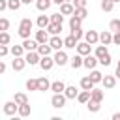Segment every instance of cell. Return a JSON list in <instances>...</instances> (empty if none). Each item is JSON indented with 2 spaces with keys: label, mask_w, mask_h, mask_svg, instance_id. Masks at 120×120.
<instances>
[{
  "label": "cell",
  "mask_w": 120,
  "mask_h": 120,
  "mask_svg": "<svg viewBox=\"0 0 120 120\" xmlns=\"http://www.w3.org/2000/svg\"><path fill=\"white\" fill-rule=\"evenodd\" d=\"M45 30H47L51 36H56V34H60V32H62V24H56V22H49Z\"/></svg>",
  "instance_id": "cell-19"
},
{
  "label": "cell",
  "mask_w": 120,
  "mask_h": 120,
  "mask_svg": "<svg viewBox=\"0 0 120 120\" xmlns=\"http://www.w3.org/2000/svg\"><path fill=\"white\" fill-rule=\"evenodd\" d=\"M64 2H71V0H64Z\"/></svg>",
  "instance_id": "cell-56"
},
{
  "label": "cell",
  "mask_w": 120,
  "mask_h": 120,
  "mask_svg": "<svg viewBox=\"0 0 120 120\" xmlns=\"http://www.w3.org/2000/svg\"><path fill=\"white\" fill-rule=\"evenodd\" d=\"M109 30H111V32H118V30H120V19H112V21L109 22Z\"/></svg>",
  "instance_id": "cell-41"
},
{
  "label": "cell",
  "mask_w": 120,
  "mask_h": 120,
  "mask_svg": "<svg viewBox=\"0 0 120 120\" xmlns=\"http://www.w3.org/2000/svg\"><path fill=\"white\" fill-rule=\"evenodd\" d=\"M112 2H114V4H116V2H120V0H112Z\"/></svg>",
  "instance_id": "cell-55"
},
{
  "label": "cell",
  "mask_w": 120,
  "mask_h": 120,
  "mask_svg": "<svg viewBox=\"0 0 120 120\" xmlns=\"http://www.w3.org/2000/svg\"><path fill=\"white\" fill-rule=\"evenodd\" d=\"M98 64H101V66H111V54L107 52L105 56H101V58H98Z\"/></svg>",
  "instance_id": "cell-44"
},
{
  "label": "cell",
  "mask_w": 120,
  "mask_h": 120,
  "mask_svg": "<svg viewBox=\"0 0 120 120\" xmlns=\"http://www.w3.org/2000/svg\"><path fill=\"white\" fill-rule=\"evenodd\" d=\"M19 8H21V0H8V9L17 11Z\"/></svg>",
  "instance_id": "cell-40"
},
{
  "label": "cell",
  "mask_w": 120,
  "mask_h": 120,
  "mask_svg": "<svg viewBox=\"0 0 120 120\" xmlns=\"http://www.w3.org/2000/svg\"><path fill=\"white\" fill-rule=\"evenodd\" d=\"M52 2H54V4H58V6H60V4H62V2H64V0H52Z\"/></svg>",
  "instance_id": "cell-53"
},
{
  "label": "cell",
  "mask_w": 120,
  "mask_h": 120,
  "mask_svg": "<svg viewBox=\"0 0 120 120\" xmlns=\"http://www.w3.org/2000/svg\"><path fill=\"white\" fill-rule=\"evenodd\" d=\"M21 45H22V47H24V51H36V49H38V45H39V43H38V41H36V39H30V38H24V39H22V43H21Z\"/></svg>",
  "instance_id": "cell-15"
},
{
  "label": "cell",
  "mask_w": 120,
  "mask_h": 120,
  "mask_svg": "<svg viewBox=\"0 0 120 120\" xmlns=\"http://www.w3.org/2000/svg\"><path fill=\"white\" fill-rule=\"evenodd\" d=\"M73 9H75V8H73L71 2H62V4H60V13H62V15H73Z\"/></svg>",
  "instance_id": "cell-17"
},
{
  "label": "cell",
  "mask_w": 120,
  "mask_h": 120,
  "mask_svg": "<svg viewBox=\"0 0 120 120\" xmlns=\"http://www.w3.org/2000/svg\"><path fill=\"white\" fill-rule=\"evenodd\" d=\"M75 99H77L79 103H82V105H84V103H86V101L90 99V90H82V92H79Z\"/></svg>",
  "instance_id": "cell-29"
},
{
  "label": "cell",
  "mask_w": 120,
  "mask_h": 120,
  "mask_svg": "<svg viewBox=\"0 0 120 120\" xmlns=\"http://www.w3.org/2000/svg\"><path fill=\"white\" fill-rule=\"evenodd\" d=\"M26 90L36 92V90H38V79H28V81H26Z\"/></svg>",
  "instance_id": "cell-37"
},
{
  "label": "cell",
  "mask_w": 120,
  "mask_h": 120,
  "mask_svg": "<svg viewBox=\"0 0 120 120\" xmlns=\"http://www.w3.org/2000/svg\"><path fill=\"white\" fill-rule=\"evenodd\" d=\"M77 94H79V90H77L75 86H66V88H64V96H66V99H75Z\"/></svg>",
  "instance_id": "cell-20"
},
{
  "label": "cell",
  "mask_w": 120,
  "mask_h": 120,
  "mask_svg": "<svg viewBox=\"0 0 120 120\" xmlns=\"http://www.w3.org/2000/svg\"><path fill=\"white\" fill-rule=\"evenodd\" d=\"M73 8H86V0H71Z\"/></svg>",
  "instance_id": "cell-45"
},
{
  "label": "cell",
  "mask_w": 120,
  "mask_h": 120,
  "mask_svg": "<svg viewBox=\"0 0 120 120\" xmlns=\"http://www.w3.org/2000/svg\"><path fill=\"white\" fill-rule=\"evenodd\" d=\"M9 28V21L8 19H0V32L2 30H8Z\"/></svg>",
  "instance_id": "cell-46"
},
{
  "label": "cell",
  "mask_w": 120,
  "mask_h": 120,
  "mask_svg": "<svg viewBox=\"0 0 120 120\" xmlns=\"http://www.w3.org/2000/svg\"><path fill=\"white\" fill-rule=\"evenodd\" d=\"M64 88H66V84L62 81H54V82H51L49 90H52V94H60V92H64Z\"/></svg>",
  "instance_id": "cell-23"
},
{
  "label": "cell",
  "mask_w": 120,
  "mask_h": 120,
  "mask_svg": "<svg viewBox=\"0 0 120 120\" xmlns=\"http://www.w3.org/2000/svg\"><path fill=\"white\" fill-rule=\"evenodd\" d=\"M103 90H98L96 86L90 90V99H94V101H98V103H101V99H103Z\"/></svg>",
  "instance_id": "cell-21"
},
{
  "label": "cell",
  "mask_w": 120,
  "mask_h": 120,
  "mask_svg": "<svg viewBox=\"0 0 120 120\" xmlns=\"http://www.w3.org/2000/svg\"><path fill=\"white\" fill-rule=\"evenodd\" d=\"M112 8H114L112 0H101V9L103 11H112Z\"/></svg>",
  "instance_id": "cell-38"
},
{
  "label": "cell",
  "mask_w": 120,
  "mask_h": 120,
  "mask_svg": "<svg viewBox=\"0 0 120 120\" xmlns=\"http://www.w3.org/2000/svg\"><path fill=\"white\" fill-rule=\"evenodd\" d=\"M51 105H52L54 109H62V107L66 105V96H64V92H60V94H52V98H51Z\"/></svg>",
  "instance_id": "cell-2"
},
{
  "label": "cell",
  "mask_w": 120,
  "mask_h": 120,
  "mask_svg": "<svg viewBox=\"0 0 120 120\" xmlns=\"http://www.w3.org/2000/svg\"><path fill=\"white\" fill-rule=\"evenodd\" d=\"M51 4H52L51 0H38V2H36V8H38L39 11H47V9L51 8Z\"/></svg>",
  "instance_id": "cell-32"
},
{
  "label": "cell",
  "mask_w": 120,
  "mask_h": 120,
  "mask_svg": "<svg viewBox=\"0 0 120 120\" xmlns=\"http://www.w3.org/2000/svg\"><path fill=\"white\" fill-rule=\"evenodd\" d=\"M52 66H54V60L51 58V54H47V56H41V58H39V68H41L43 71L52 69Z\"/></svg>",
  "instance_id": "cell-8"
},
{
  "label": "cell",
  "mask_w": 120,
  "mask_h": 120,
  "mask_svg": "<svg viewBox=\"0 0 120 120\" xmlns=\"http://www.w3.org/2000/svg\"><path fill=\"white\" fill-rule=\"evenodd\" d=\"M9 52L13 54V58H15V56H22V54H24V47H22V45H13V47L9 49Z\"/></svg>",
  "instance_id": "cell-33"
},
{
  "label": "cell",
  "mask_w": 120,
  "mask_h": 120,
  "mask_svg": "<svg viewBox=\"0 0 120 120\" xmlns=\"http://www.w3.org/2000/svg\"><path fill=\"white\" fill-rule=\"evenodd\" d=\"M32 0H21V4H30Z\"/></svg>",
  "instance_id": "cell-54"
},
{
  "label": "cell",
  "mask_w": 120,
  "mask_h": 120,
  "mask_svg": "<svg viewBox=\"0 0 120 120\" xmlns=\"http://www.w3.org/2000/svg\"><path fill=\"white\" fill-rule=\"evenodd\" d=\"M8 52H9V47H8V45H2V43H0V56H6Z\"/></svg>",
  "instance_id": "cell-48"
},
{
  "label": "cell",
  "mask_w": 120,
  "mask_h": 120,
  "mask_svg": "<svg viewBox=\"0 0 120 120\" xmlns=\"http://www.w3.org/2000/svg\"><path fill=\"white\" fill-rule=\"evenodd\" d=\"M4 9H8V0H0V13Z\"/></svg>",
  "instance_id": "cell-49"
},
{
  "label": "cell",
  "mask_w": 120,
  "mask_h": 120,
  "mask_svg": "<svg viewBox=\"0 0 120 120\" xmlns=\"http://www.w3.org/2000/svg\"><path fill=\"white\" fill-rule=\"evenodd\" d=\"M64 47H66V49H75V47H77V39L69 34L68 38H64Z\"/></svg>",
  "instance_id": "cell-24"
},
{
  "label": "cell",
  "mask_w": 120,
  "mask_h": 120,
  "mask_svg": "<svg viewBox=\"0 0 120 120\" xmlns=\"http://www.w3.org/2000/svg\"><path fill=\"white\" fill-rule=\"evenodd\" d=\"M112 120H120V112H114L112 114Z\"/></svg>",
  "instance_id": "cell-52"
},
{
  "label": "cell",
  "mask_w": 120,
  "mask_h": 120,
  "mask_svg": "<svg viewBox=\"0 0 120 120\" xmlns=\"http://www.w3.org/2000/svg\"><path fill=\"white\" fill-rule=\"evenodd\" d=\"M9 41H11V36H9L6 30H2V32H0V43H2V45H8Z\"/></svg>",
  "instance_id": "cell-42"
},
{
  "label": "cell",
  "mask_w": 120,
  "mask_h": 120,
  "mask_svg": "<svg viewBox=\"0 0 120 120\" xmlns=\"http://www.w3.org/2000/svg\"><path fill=\"white\" fill-rule=\"evenodd\" d=\"M71 36H73V38L79 41L81 38H84V32H82V28L79 26V28H73V30H71Z\"/></svg>",
  "instance_id": "cell-43"
},
{
  "label": "cell",
  "mask_w": 120,
  "mask_h": 120,
  "mask_svg": "<svg viewBox=\"0 0 120 120\" xmlns=\"http://www.w3.org/2000/svg\"><path fill=\"white\" fill-rule=\"evenodd\" d=\"M84 41L90 43V45H96L99 41V34L96 30H88V32H84Z\"/></svg>",
  "instance_id": "cell-11"
},
{
  "label": "cell",
  "mask_w": 120,
  "mask_h": 120,
  "mask_svg": "<svg viewBox=\"0 0 120 120\" xmlns=\"http://www.w3.org/2000/svg\"><path fill=\"white\" fill-rule=\"evenodd\" d=\"M69 64H71L73 69H79V68L82 66V56H81V54H75L73 58H69Z\"/></svg>",
  "instance_id": "cell-25"
},
{
  "label": "cell",
  "mask_w": 120,
  "mask_h": 120,
  "mask_svg": "<svg viewBox=\"0 0 120 120\" xmlns=\"http://www.w3.org/2000/svg\"><path fill=\"white\" fill-rule=\"evenodd\" d=\"M51 88V82H49V79H45V77H39L38 79V90L39 92H45V90H49Z\"/></svg>",
  "instance_id": "cell-22"
},
{
  "label": "cell",
  "mask_w": 120,
  "mask_h": 120,
  "mask_svg": "<svg viewBox=\"0 0 120 120\" xmlns=\"http://www.w3.org/2000/svg\"><path fill=\"white\" fill-rule=\"evenodd\" d=\"M112 43L114 45H120V30L118 32H112Z\"/></svg>",
  "instance_id": "cell-47"
},
{
  "label": "cell",
  "mask_w": 120,
  "mask_h": 120,
  "mask_svg": "<svg viewBox=\"0 0 120 120\" xmlns=\"http://www.w3.org/2000/svg\"><path fill=\"white\" fill-rule=\"evenodd\" d=\"M51 22V19L47 17V15H39L38 17V21H36V24H38V28H47V24Z\"/></svg>",
  "instance_id": "cell-30"
},
{
  "label": "cell",
  "mask_w": 120,
  "mask_h": 120,
  "mask_svg": "<svg viewBox=\"0 0 120 120\" xmlns=\"http://www.w3.org/2000/svg\"><path fill=\"white\" fill-rule=\"evenodd\" d=\"M73 15H77L79 19H86L88 11H86V8H75V9H73Z\"/></svg>",
  "instance_id": "cell-36"
},
{
  "label": "cell",
  "mask_w": 120,
  "mask_h": 120,
  "mask_svg": "<svg viewBox=\"0 0 120 120\" xmlns=\"http://www.w3.org/2000/svg\"><path fill=\"white\" fill-rule=\"evenodd\" d=\"M99 43L101 45H111L112 43V32L111 30H103L99 34Z\"/></svg>",
  "instance_id": "cell-13"
},
{
  "label": "cell",
  "mask_w": 120,
  "mask_h": 120,
  "mask_svg": "<svg viewBox=\"0 0 120 120\" xmlns=\"http://www.w3.org/2000/svg\"><path fill=\"white\" fill-rule=\"evenodd\" d=\"M30 112H32L30 103H21V105L17 107V114H19V116H30Z\"/></svg>",
  "instance_id": "cell-16"
},
{
  "label": "cell",
  "mask_w": 120,
  "mask_h": 120,
  "mask_svg": "<svg viewBox=\"0 0 120 120\" xmlns=\"http://www.w3.org/2000/svg\"><path fill=\"white\" fill-rule=\"evenodd\" d=\"M84 105L88 107V111H90V112H98V111L101 109V105H99L98 101H94V99H88V101H86Z\"/></svg>",
  "instance_id": "cell-31"
},
{
  "label": "cell",
  "mask_w": 120,
  "mask_h": 120,
  "mask_svg": "<svg viewBox=\"0 0 120 120\" xmlns=\"http://www.w3.org/2000/svg\"><path fill=\"white\" fill-rule=\"evenodd\" d=\"M39 54H38V51H26V54H24V60H26V64H30V66H36V64H39Z\"/></svg>",
  "instance_id": "cell-6"
},
{
  "label": "cell",
  "mask_w": 120,
  "mask_h": 120,
  "mask_svg": "<svg viewBox=\"0 0 120 120\" xmlns=\"http://www.w3.org/2000/svg\"><path fill=\"white\" fill-rule=\"evenodd\" d=\"M4 71H6V64H4V62H2V60H0V75H2V73H4Z\"/></svg>",
  "instance_id": "cell-51"
},
{
  "label": "cell",
  "mask_w": 120,
  "mask_h": 120,
  "mask_svg": "<svg viewBox=\"0 0 120 120\" xmlns=\"http://www.w3.org/2000/svg\"><path fill=\"white\" fill-rule=\"evenodd\" d=\"M34 39H36L38 43H49V32H47L45 28H39V30H36Z\"/></svg>",
  "instance_id": "cell-10"
},
{
  "label": "cell",
  "mask_w": 120,
  "mask_h": 120,
  "mask_svg": "<svg viewBox=\"0 0 120 120\" xmlns=\"http://www.w3.org/2000/svg\"><path fill=\"white\" fill-rule=\"evenodd\" d=\"M109 51H107V45H98L96 47V51H94V54L98 56V58H101V56H105Z\"/></svg>",
  "instance_id": "cell-35"
},
{
  "label": "cell",
  "mask_w": 120,
  "mask_h": 120,
  "mask_svg": "<svg viewBox=\"0 0 120 120\" xmlns=\"http://www.w3.org/2000/svg\"><path fill=\"white\" fill-rule=\"evenodd\" d=\"M36 51H38V54H39V56H47V54H51V52H52V49H51V45H49V43H39Z\"/></svg>",
  "instance_id": "cell-18"
},
{
  "label": "cell",
  "mask_w": 120,
  "mask_h": 120,
  "mask_svg": "<svg viewBox=\"0 0 120 120\" xmlns=\"http://www.w3.org/2000/svg\"><path fill=\"white\" fill-rule=\"evenodd\" d=\"M94 86H96V84L92 82L90 77H82V79H81V88H82V90H92Z\"/></svg>",
  "instance_id": "cell-27"
},
{
  "label": "cell",
  "mask_w": 120,
  "mask_h": 120,
  "mask_svg": "<svg viewBox=\"0 0 120 120\" xmlns=\"http://www.w3.org/2000/svg\"><path fill=\"white\" fill-rule=\"evenodd\" d=\"M49 19H51V22H56V24H62L64 22V15L62 13H52Z\"/></svg>",
  "instance_id": "cell-39"
},
{
  "label": "cell",
  "mask_w": 120,
  "mask_h": 120,
  "mask_svg": "<svg viewBox=\"0 0 120 120\" xmlns=\"http://www.w3.org/2000/svg\"><path fill=\"white\" fill-rule=\"evenodd\" d=\"M81 22H82V19H79L77 15H71V19H69V28H71V30H73V28H79Z\"/></svg>",
  "instance_id": "cell-34"
},
{
  "label": "cell",
  "mask_w": 120,
  "mask_h": 120,
  "mask_svg": "<svg viewBox=\"0 0 120 120\" xmlns=\"http://www.w3.org/2000/svg\"><path fill=\"white\" fill-rule=\"evenodd\" d=\"M101 84H103L105 90H111V88H114V84H116V77H114V75H105V77L101 79Z\"/></svg>",
  "instance_id": "cell-12"
},
{
  "label": "cell",
  "mask_w": 120,
  "mask_h": 120,
  "mask_svg": "<svg viewBox=\"0 0 120 120\" xmlns=\"http://www.w3.org/2000/svg\"><path fill=\"white\" fill-rule=\"evenodd\" d=\"M24 66H26L24 56H15V60L11 62V68H13L15 71H22V69H24Z\"/></svg>",
  "instance_id": "cell-14"
},
{
  "label": "cell",
  "mask_w": 120,
  "mask_h": 120,
  "mask_svg": "<svg viewBox=\"0 0 120 120\" xmlns=\"http://www.w3.org/2000/svg\"><path fill=\"white\" fill-rule=\"evenodd\" d=\"M32 28H34V22L26 17V19H22L21 22H19V36L24 39V38H30V32H32Z\"/></svg>",
  "instance_id": "cell-1"
},
{
  "label": "cell",
  "mask_w": 120,
  "mask_h": 120,
  "mask_svg": "<svg viewBox=\"0 0 120 120\" xmlns=\"http://www.w3.org/2000/svg\"><path fill=\"white\" fill-rule=\"evenodd\" d=\"M82 66L88 68V69H94V68L98 66V56H96V54H86V56H82Z\"/></svg>",
  "instance_id": "cell-7"
},
{
  "label": "cell",
  "mask_w": 120,
  "mask_h": 120,
  "mask_svg": "<svg viewBox=\"0 0 120 120\" xmlns=\"http://www.w3.org/2000/svg\"><path fill=\"white\" fill-rule=\"evenodd\" d=\"M17 103L11 99V101H8V103H4V107H2V111H4V114L6 116H13V114H17Z\"/></svg>",
  "instance_id": "cell-9"
},
{
  "label": "cell",
  "mask_w": 120,
  "mask_h": 120,
  "mask_svg": "<svg viewBox=\"0 0 120 120\" xmlns=\"http://www.w3.org/2000/svg\"><path fill=\"white\" fill-rule=\"evenodd\" d=\"M77 54H81V56H86V54H90L92 52V45L90 43H86V41H77Z\"/></svg>",
  "instance_id": "cell-4"
},
{
  "label": "cell",
  "mask_w": 120,
  "mask_h": 120,
  "mask_svg": "<svg viewBox=\"0 0 120 120\" xmlns=\"http://www.w3.org/2000/svg\"><path fill=\"white\" fill-rule=\"evenodd\" d=\"M13 101H15L17 105H21V103H28V96H26L24 92H17V94L13 96Z\"/></svg>",
  "instance_id": "cell-28"
},
{
  "label": "cell",
  "mask_w": 120,
  "mask_h": 120,
  "mask_svg": "<svg viewBox=\"0 0 120 120\" xmlns=\"http://www.w3.org/2000/svg\"><path fill=\"white\" fill-rule=\"evenodd\" d=\"M52 60H54V64H56V66H66V64L69 62V56H68V54L60 49V51H56V52H54Z\"/></svg>",
  "instance_id": "cell-3"
},
{
  "label": "cell",
  "mask_w": 120,
  "mask_h": 120,
  "mask_svg": "<svg viewBox=\"0 0 120 120\" xmlns=\"http://www.w3.org/2000/svg\"><path fill=\"white\" fill-rule=\"evenodd\" d=\"M88 77L92 79V82H94V84H98V82H101V79H103V73H101V71H98V69L94 68V69H92V73H90Z\"/></svg>",
  "instance_id": "cell-26"
},
{
  "label": "cell",
  "mask_w": 120,
  "mask_h": 120,
  "mask_svg": "<svg viewBox=\"0 0 120 120\" xmlns=\"http://www.w3.org/2000/svg\"><path fill=\"white\" fill-rule=\"evenodd\" d=\"M49 45H51L52 51H60V49L64 47V39H62L58 34H56V36H51V38H49Z\"/></svg>",
  "instance_id": "cell-5"
},
{
  "label": "cell",
  "mask_w": 120,
  "mask_h": 120,
  "mask_svg": "<svg viewBox=\"0 0 120 120\" xmlns=\"http://www.w3.org/2000/svg\"><path fill=\"white\" fill-rule=\"evenodd\" d=\"M114 77H116V79H120V62L116 64V71H114Z\"/></svg>",
  "instance_id": "cell-50"
}]
</instances>
